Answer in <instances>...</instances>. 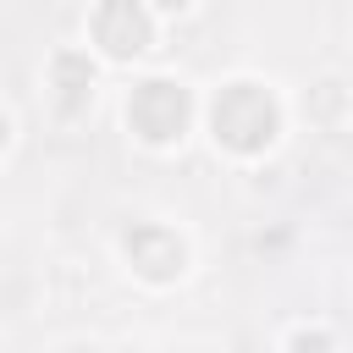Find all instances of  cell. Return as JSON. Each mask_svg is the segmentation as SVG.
<instances>
[{"label": "cell", "mask_w": 353, "mask_h": 353, "mask_svg": "<svg viewBox=\"0 0 353 353\" xmlns=\"http://www.w3.org/2000/svg\"><path fill=\"white\" fill-rule=\"evenodd\" d=\"M276 127V99L259 83H226L215 94V143H226L232 154H259Z\"/></svg>", "instance_id": "cell-1"}, {"label": "cell", "mask_w": 353, "mask_h": 353, "mask_svg": "<svg viewBox=\"0 0 353 353\" xmlns=\"http://www.w3.org/2000/svg\"><path fill=\"white\" fill-rule=\"evenodd\" d=\"M127 121H132V132L149 138V143L182 138V127H188V94H182V83H171V77H143V83L132 88V99H127Z\"/></svg>", "instance_id": "cell-2"}, {"label": "cell", "mask_w": 353, "mask_h": 353, "mask_svg": "<svg viewBox=\"0 0 353 353\" xmlns=\"http://www.w3.org/2000/svg\"><path fill=\"white\" fill-rule=\"evenodd\" d=\"M121 248H127L132 270H138V276H149V281H171V276H182V270H188V243H182L171 226L143 221V226H132V232L121 237Z\"/></svg>", "instance_id": "cell-3"}, {"label": "cell", "mask_w": 353, "mask_h": 353, "mask_svg": "<svg viewBox=\"0 0 353 353\" xmlns=\"http://www.w3.org/2000/svg\"><path fill=\"white\" fill-rule=\"evenodd\" d=\"M94 39L110 50V55H138L149 44V17L132 6V0H105L99 17H94Z\"/></svg>", "instance_id": "cell-4"}, {"label": "cell", "mask_w": 353, "mask_h": 353, "mask_svg": "<svg viewBox=\"0 0 353 353\" xmlns=\"http://www.w3.org/2000/svg\"><path fill=\"white\" fill-rule=\"evenodd\" d=\"M50 77H55V88H61L66 110H77V105L94 94V61H88L83 50H61V55L50 61Z\"/></svg>", "instance_id": "cell-5"}, {"label": "cell", "mask_w": 353, "mask_h": 353, "mask_svg": "<svg viewBox=\"0 0 353 353\" xmlns=\"http://www.w3.org/2000/svg\"><path fill=\"white\" fill-rule=\"evenodd\" d=\"M287 353H331V342H325L320 331H298V336L287 342Z\"/></svg>", "instance_id": "cell-6"}, {"label": "cell", "mask_w": 353, "mask_h": 353, "mask_svg": "<svg viewBox=\"0 0 353 353\" xmlns=\"http://www.w3.org/2000/svg\"><path fill=\"white\" fill-rule=\"evenodd\" d=\"M154 6H160V11H188L193 0H154Z\"/></svg>", "instance_id": "cell-7"}]
</instances>
